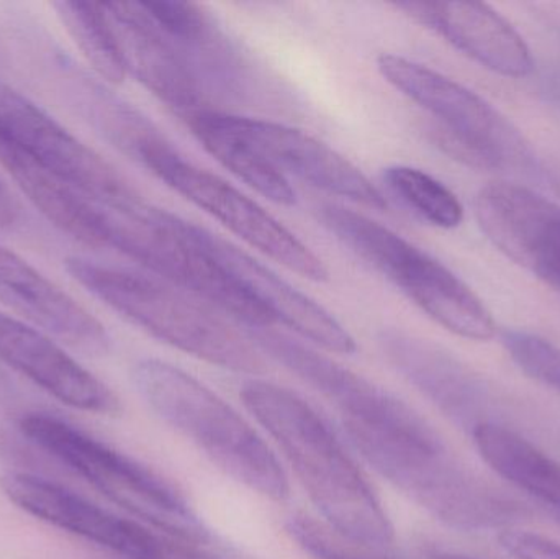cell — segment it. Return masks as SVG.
Instances as JSON below:
<instances>
[{"instance_id":"7402d4cb","label":"cell","mask_w":560,"mask_h":559,"mask_svg":"<svg viewBox=\"0 0 560 559\" xmlns=\"http://www.w3.org/2000/svg\"><path fill=\"white\" fill-rule=\"evenodd\" d=\"M184 121L200 144L243 183L279 206L295 203V190L289 179L248 141L230 130L220 118V110L203 108Z\"/></svg>"},{"instance_id":"5b68a950","label":"cell","mask_w":560,"mask_h":559,"mask_svg":"<svg viewBox=\"0 0 560 559\" xmlns=\"http://www.w3.org/2000/svg\"><path fill=\"white\" fill-rule=\"evenodd\" d=\"M20 430L151 531L190 548L212 544L186 496L153 469L46 414L23 417Z\"/></svg>"},{"instance_id":"484cf974","label":"cell","mask_w":560,"mask_h":559,"mask_svg":"<svg viewBox=\"0 0 560 559\" xmlns=\"http://www.w3.org/2000/svg\"><path fill=\"white\" fill-rule=\"evenodd\" d=\"M516 366L533 380L560 393V348L552 341L528 334V331H505L502 337Z\"/></svg>"},{"instance_id":"d6986e66","label":"cell","mask_w":560,"mask_h":559,"mask_svg":"<svg viewBox=\"0 0 560 559\" xmlns=\"http://www.w3.org/2000/svg\"><path fill=\"white\" fill-rule=\"evenodd\" d=\"M377 345L387 363L454 422L477 426L480 383L453 354L400 328H382Z\"/></svg>"},{"instance_id":"ba28073f","label":"cell","mask_w":560,"mask_h":559,"mask_svg":"<svg viewBox=\"0 0 560 559\" xmlns=\"http://www.w3.org/2000/svg\"><path fill=\"white\" fill-rule=\"evenodd\" d=\"M140 164L283 268L313 282L328 281V268L305 243L242 190L187 161L171 141L148 151Z\"/></svg>"},{"instance_id":"4316f807","label":"cell","mask_w":560,"mask_h":559,"mask_svg":"<svg viewBox=\"0 0 560 559\" xmlns=\"http://www.w3.org/2000/svg\"><path fill=\"white\" fill-rule=\"evenodd\" d=\"M500 545L515 559H560V545L551 538L525 531H506Z\"/></svg>"},{"instance_id":"ac0fdd59","label":"cell","mask_w":560,"mask_h":559,"mask_svg":"<svg viewBox=\"0 0 560 559\" xmlns=\"http://www.w3.org/2000/svg\"><path fill=\"white\" fill-rule=\"evenodd\" d=\"M161 32L174 43L206 97L242 98L249 68L215 20L192 2H141Z\"/></svg>"},{"instance_id":"277c9868","label":"cell","mask_w":560,"mask_h":559,"mask_svg":"<svg viewBox=\"0 0 560 559\" xmlns=\"http://www.w3.org/2000/svg\"><path fill=\"white\" fill-rule=\"evenodd\" d=\"M66 269L89 294L151 337L223 370L265 371V360L249 341L212 307L170 282L84 258H69Z\"/></svg>"},{"instance_id":"6da1fadb","label":"cell","mask_w":560,"mask_h":559,"mask_svg":"<svg viewBox=\"0 0 560 559\" xmlns=\"http://www.w3.org/2000/svg\"><path fill=\"white\" fill-rule=\"evenodd\" d=\"M323 397L338 410L349 443L364 462L443 524L482 531L525 514L470 475L413 407L368 377L342 368Z\"/></svg>"},{"instance_id":"8fae6325","label":"cell","mask_w":560,"mask_h":559,"mask_svg":"<svg viewBox=\"0 0 560 559\" xmlns=\"http://www.w3.org/2000/svg\"><path fill=\"white\" fill-rule=\"evenodd\" d=\"M187 235L229 275V278L271 318L305 340L331 353L351 354L358 350L352 335L308 295L276 275L222 236L183 220Z\"/></svg>"},{"instance_id":"2e32d148","label":"cell","mask_w":560,"mask_h":559,"mask_svg":"<svg viewBox=\"0 0 560 559\" xmlns=\"http://www.w3.org/2000/svg\"><path fill=\"white\" fill-rule=\"evenodd\" d=\"M105 5L117 30L128 72L183 120L203 108H212L189 66L148 15L143 3Z\"/></svg>"},{"instance_id":"ffe728a7","label":"cell","mask_w":560,"mask_h":559,"mask_svg":"<svg viewBox=\"0 0 560 559\" xmlns=\"http://www.w3.org/2000/svg\"><path fill=\"white\" fill-rule=\"evenodd\" d=\"M0 167L61 232L92 248H108L104 213L56 177L0 124Z\"/></svg>"},{"instance_id":"3957f363","label":"cell","mask_w":560,"mask_h":559,"mask_svg":"<svg viewBox=\"0 0 560 559\" xmlns=\"http://www.w3.org/2000/svg\"><path fill=\"white\" fill-rule=\"evenodd\" d=\"M133 381L151 410L225 475L269 501L289 499V478L278 456L219 394L180 368L160 360L140 361Z\"/></svg>"},{"instance_id":"603a6c76","label":"cell","mask_w":560,"mask_h":559,"mask_svg":"<svg viewBox=\"0 0 560 559\" xmlns=\"http://www.w3.org/2000/svg\"><path fill=\"white\" fill-rule=\"evenodd\" d=\"M52 7L92 69L104 81L121 84L128 74L127 62L107 5L65 0Z\"/></svg>"},{"instance_id":"e0dca14e","label":"cell","mask_w":560,"mask_h":559,"mask_svg":"<svg viewBox=\"0 0 560 559\" xmlns=\"http://www.w3.org/2000/svg\"><path fill=\"white\" fill-rule=\"evenodd\" d=\"M395 7L497 74L526 78L535 69L525 38L487 3L401 2Z\"/></svg>"},{"instance_id":"4dcf8cb0","label":"cell","mask_w":560,"mask_h":559,"mask_svg":"<svg viewBox=\"0 0 560 559\" xmlns=\"http://www.w3.org/2000/svg\"><path fill=\"white\" fill-rule=\"evenodd\" d=\"M549 91H551V94L555 95L558 101H560V74L555 75V78L551 79Z\"/></svg>"},{"instance_id":"9a60e30c","label":"cell","mask_w":560,"mask_h":559,"mask_svg":"<svg viewBox=\"0 0 560 559\" xmlns=\"http://www.w3.org/2000/svg\"><path fill=\"white\" fill-rule=\"evenodd\" d=\"M0 304L72 350L91 357H104L110 351V335L88 308L3 245Z\"/></svg>"},{"instance_id":"f1b7e54d","label":"cell","mask_w":560,"mask_h":559,"mask_svg":"<svg viewBox=\"0 0 560 559\" xmlns=\"http://www.w3.org/2000/svg\"><path fill=\"white\" fill-rule=\"evenodd\" d=\"M189 559H229L225 557H222V555H217L215 551L207 550V548H203V550H196L192 555H190Z\"/></svg>"},{"instance_id":"7c38bea8","label":"cell","mask_w":560,"mask_h":559,"mask_svg":"<svg viewBox=\"0 0 560 559\" xmlns=\"http://www.w3.org/2000/svg\"><path fill=\"white\" fill-rule=\"evenodd\" d=\"M480 230L506 258L560 292V206L512 183H492L474 199Z\"/></svg>"},{"instance_id":"83f0119b","label":"cell","mask_w":560,"mask_h":559,"mask_svg":"<svg viewBox=\"0 0 560 559\" xmlns=\"http://www.w3.org/2000/svg\"><path fill=\"white\" fill-rule=\"evenodd\" d=\"M15 217V202H13L12 197L9 196L5 187H3L2 180H0V222L12 223Z\"/></svg>"},{"instance_id":"4fadbf2b","label":"cell","mask_w":560,"mask_h":559,"mask_svg":"<svg viewBox=\"0 0 560 559\" xmlns=\"http://www.w3.org/2000/svg\"><path fill=\"white\" fill-rule=\"evenodd\" d=\"M223 124L248 141L279 173L305 180L316 189L361 203L385 209L384 194L358 166L338 151L305 131L261 118L240 117L220 112Z\"/></svg>"},{"instance_id":"d4e9b609","label":"cell","mask_w":560,"mask_h":559,"mask_svg":"<svg viewBox=\"0 0 560 559\" xmlns=\"http://www.w3.org/2000/svg\"><path fill=\"white\" fill-rule=\"evenodd\" d=\"M285 532L313 559H394L374 554V548L346 540L308 515H292L285 522Z\"/></svg>"},{"instance_id":"5bb4252c","label":"cell","mask_w":560,"mask_h":559,"mask_svg":"<svg viewBox=\"0 0 560 559\" xmlns=\"http://www.w3.org/2000/svg\"><path fill=\"white\" fill-rule=\"evenodd\" d=\"M0 361L72 409L98 416H117L121 410L114 391L79 364L58 340L3 312Z\"/></svg>"},{"instance_id":"52a82bcc","label":"cell","mask_w":560,"mask_h":559,"mask_svg":"<svg viewBox=\"0 0 560 559\" xmlns=\"http://www.w3.org/2000/svg\"><path fill=\"white\" fill-rule=\"evenodd\" d=\"M349 249L451 334L474 341L495 337V321L479 295L443 263L382 223L359 222L349 235Z\"/></svg>"},{"instance_id":"cb8c5ba5","label":"cell","mask_w":560,"mask_h":559,"mask_svg":"<svg viewBox=\"0 0 560 559\" xmlns=\"http://www.w3.org/2000/svg\"><path fill=\"white\" fill-rule=\"evenodd\" d=\"M384 184L398 202L430 225L453 230L463 223V203L431 174L417 167L390 166L384 171Z\"/></svg>"},{"instance_id":"44dd1931","label":"cell","mask_w":560,"mask_h":559,"mask_svg":"<svg viewBox=\"0 0 560 559\" xmlns=\"http://www.w3.org/2000/svg\"><path fill=\"white\" fill-rule=\"evenodd\" d=\"M483 462L526 494L549 505L560 517V463L499 423H477L470 430Z\"/></svg>"},{"instance_id":"30bf717a","label":"cell","mask_w":560,"mask_h":559,"mask_svg":"<svg viewBox=\"0 0 560 559\" xmlns=\"http://www.w3.org/2000/svg\"><path fill=\"white\" fill-rule=\"evenodd\" d=\"M0 489L26 514L124 559H184V545L156 534L140 522L118 517L38 476L5 473L0 476Z\"/></svg>"},{"instance_id":"f546056e","label":"cell","mask_w":560,"mask_h":559,"mask_svg":"<svg viewBox=\"0 0 560 559\" xmlns=\"http://www.w3.org/2000/svg\"><path fill=\"white\" fill-rule=\"evenodd\" d=\"M433 559H477V558L466 557V555L447 554V551H436V554H433Z\"/></svg>"},{"instance_id":"7a4b0ae2","label":"cell","mask_w":560,"mask_h":559,"mask_svg":"<svg viewBox=\"0 0 560 559\" xmlns=\"http://www.w3.org/2000/svg\"><path fill=\"white\" fill-rule=\"evenodd\" d=\"M243 404L268 432L299 478L323 524L352 544L384 548L394 525L346 443L302 396L249 380L240 391Z\"/></svg>"},{"instance_id":"9c48e42d","label":"cell","mask_w":560,"mask_h":559,"mask_svg":"<svg viewBox=\"0 0 560 559\" xmlns=\"http://www.w3.org/2000/svg\"><path fill=\"white\" fill-rule=\"evenodd\" d=\"M0 124L66 186L98 210H120L143 199L101 154L2 79Z\"/></svg>"},{"instance_id":"8992f818","label":"cell","mask_w":560,"mask_h":559,"mask_svg":"<svg viewBox=\"0 0 560 559\" xmlns=\"http://www.w3.org/2000/svg\"><path fill=\"white\" fill-rule=\"evenodd\" d=\"M382 78L420 105L434 120V140L450 156L477 170L525 166V138L477 92L428 66L384 53L377 58Z\"/></svg>"}]
</instances>
